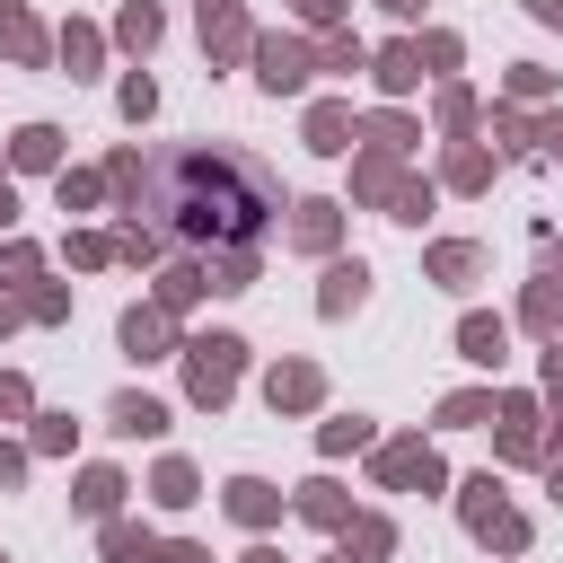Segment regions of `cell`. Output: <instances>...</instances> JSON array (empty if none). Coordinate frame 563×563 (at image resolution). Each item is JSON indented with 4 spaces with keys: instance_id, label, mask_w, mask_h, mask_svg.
I'll list each match as a JSON object with an SVG mask.
<instances>
[{
    "instance_id": "23",
    "label": "cell",
    "mask_w": 563,
    "mask_h": 563,
    "mask_svg": "<svg viewBox=\"0 0 563 563\" xmlns=\"http://www.w3.org/2000/svg\"><path fill=\"white\" fill-rule=\"evenodd\" d=\"M369 88H378V97H413V88H422V53H413V35H396V44L369 53Z\"/></svg>"
},
{
    "instance_id": "45",
    "label": "cell",
    "mask_w": 563,
    "mask_h": 563,
    "mask_svg": "<svg viewBox=\"0 0 563 563\" xmlns=\"http://www.w3.org/2000/svg\"><path fill=\"white\" fill-rule=\"evenodd\" d=\"M62 255H70V273H97V264H114L106 229H62Z\"/></svg>"
},
{
    "instance_id": "11",
    "label": "cell",
    "mask_w": 563,
    "mask_h": 563,
    "mask_svg": "<svg viewBox=\"0 0 563 563\" xmlns=\"http://www.w3.org/2000/svg\"><path fill=\"white\" fill-rule=\"evenodd\" d=\"M264 405H273V413H317V405H325V369L299 361V352L273 361V369H264Z\"/></svg>"
},
{
    "instance_id": "32",
    "label": "cell",
    "mask_w": 563,
    "mask_h": 563,
    "mask_svg": "<svg viewBox=\"0 0 563 563\" xmlns=\"http://www.w3.org/2000/svg\"><path fill=\"white\" fill-rule=\"evenodd\" d=\"M334 545H343L352 563H387V554H396V519H387V510H352Z\"/></svg>"
},
{
    "instance_id": "62",
    "label": "cell",
    "mask_w": 563,
    "mask_h": 563,
    "mask_svg": "<svg viewBox=\"0 0 563 563\" xmlns=\"http://www.w3.org/2000/svg\"><path fill=\"white\" fill-rule=\"evenodd\" d=\"M0 563H9V554H0Z\"/></svg>"
},
{
    "instance_id": "24",
    "label": "cell",
    "mask_w": 563,
    "mask_h": 563,
    "mask_svg": "<svg viewBox=\"0 0 563 563\" xmlns=\"http://www.w3.org/2000/svg\"><path fill=\"white\" fill-rule=\"evenodd\" d=\"M53 62H62L70 79H97V70H106V35H97L88 18H62V35H53Z\"/></svg>"
},
{
    "instance_id": "19",
    "label": "cell",
    "mask_w": 563,
    "mask_h": 563,
    "mask_svg": "<svg viewBox=\"0 0 563 563\" xmlns=\"http://www.w3.org/2000/svg\"><path fill=\"white\" fill-rule=\"evenodd\" d=\"M457 361L501 369V361H510V317H501V308H466V317H457Z\"/></svg>"
},
{
    "instance_id": "8",
    "label": "cell",
    "mask_w": 563,
    "mask_h": 563,
    "mask_svg": "<svg viewBox=\"0 0 563 563\" xmlns=\"http://www.w3.org/2000/svg\"><path fill=\"white\" fill-rule=\"evenodd\" d=\"M194 26H202V53H211V70H238V62H246V44H255V18H246V0H194Z\"/></svg>"
},
{
    "instance_id": "48",
    "label": "cell",
    "mask_w": 563,
    "mask_h": 563,
    "mask_svg": "<svg viewBox=\"0 0 563 563\" xmlns=\"http://www.w3.org/2000/svg\"><path fill=\"white\" fill-rule=\"evenodd\" d=\"M44 273V246L35 238H0V282H35Z\"/></svg>"
},
{
    "instance_id": "51",
    "label": "cell",
    "mask_w": 563,
    "mask_h": 563,
    "mask_svg": "<svg viewBox=\"0 0 563 563\" xmlns=\"http://www.w3.org/2000/svg\"><path fill=\"white\" fill-rule=\"evenodd\" d=\"M26 466H35V449H26V440H0V493H18Z\"/></svg>"
},
{
    "instance_id": "58",
    "label": "cell",
    "mask_w": 563,
    "mask_h": 563,
    "mask_svg": "<svg viewBox=\"0 0 563 563\" xmlns=\"http://www.w3.org/2000/svg\"><path fill=\"white\" fill-rule=\"evenodd\" d=\"M238 563H290V554H282V545H264V537H255V545H246V554H238Z\"/></svg>"
},
{
    "instance_id": "26",
    "label": "cell",
    "mask_w": 563,
    "mask_h": 563,
    "mask_svg": "<svg viewBox=\"0 0 563 563\" xmlns=\"http://www.w3.org/2000/svg\"><path fill=\"white\" fill-rule=\"evenodd\" d=\"M9 167L18 176H53L62 167V123H18L9 132Z\"/></svg>"
},
{
    "instance_id": "59",
    "label": "cell",
    "mask_w": 563,
    "mask_h": 563,
    "mask_svg": "<svg viewBox=\"0 0 563 563\" xmlns=\"http://www.w3.org/2000/svg\"><path fill=\"white\" fill-rule=\"evenodd\" d=\"M378 9H387V18H405V26L422 18V0H378Z\"/></svg>"
},
{
    "instance_id": "52",
    "label": "cell",
    "mask_w": 563,
    "mask_h": 563,
    "mask_svg": "<svg viewBox=\"0 0 563 563\" xmlns=\"http://www.w3.org/2000/svg\"><path fill=\"white\" fill-rule=\"evenodd\" d=\"M537 273L563 282V229H545V220H537Z\"/></svg>"
},
{
    "instance_id": "41",
    "label": "cell",
    "mask_w": 563,
    "mask_h": 563,
    "mask_svg": "<svg viewBox=\"0 0 563 563\" xmlns=\"http://www.w3.org/2000/svg\"><path fill=\"white\" fill-rule=\"evenodd\" d=\"M26 449H35V457H70V449H79V422L35 405V413H26Z\"/></svg>"
},
{
    "instance_id": "29",
    "label": "cell",
    "mask_w": 563,
    "mask_h": 563,
    "mask_svg": "<svg viewBox=\"0 0 563 563\" xmlns=\"http://www.w3.org/2000/svg\"><path fill=\"white\" fill-rule=\"evenodd\" d=\"M141 493H150L158 510H194V501H202V466H194V457H158Z\"/></svg>"
},
{
    "instance_id": "15",
    "label": "cell",
    "mask_w": 563,
    "mask_h": 563,
    "mask_svg": "<svg viewBox=\"0 0 563 563\" xmlns=\"http://www.w3.org/2000/svg\"><path fill=\"white\" fill-rule=\"evenodd\" d=\"M352 123H361V114H352V97H308L299 141H308L317 158H343V150H352Z\"/></svg>"
},
{
    "instance_id": "61",
    "label": "cell",
    "mask_w": 563,
    "mask_h": 563,
    "mask_svg": "<svg viewBox=\"0 0 563 563\" xmlns=\"http://www.w3.org/2000/svg\"><path fill=\"white\" fill-rule=\"evenodd\" d=\"M325 563H352V554H343V545H334V554H325Z\"/></svg>"
},
{
    "instance_id": "22",
    "label": "cell",
    "mask_w": 563,
    "mask_h": 563,
    "mask_svg": "<svg viewBox=\"0 0 563 563\" xmlns=\"http://www.w3.org/2000/svg\"><path fill=\"white\" fill-rule=\"evenodd\" d=\"M352 141H361V150H387V158H413V141H422V123H413L405 106H369V114L352 123Z\"/></svg>"
},
{
    "instance_id": "46",
    "label": "cell",
    "mask_w": 563,
    "mask_h": 563,
    "mask_svg": "<svg viewBox=\"0 0 563 563\" xmlns=\"http://www.w3.org/2000/svg\"><path fill=\"white\" fill-rule=\"evenodd\" d=\"M413 53H422V70H440V79H449V70L466 62V44H457L449 26H431V35H413Z\"/></svg>"
},
{
    "instance_id": "49",
    "label": "cell",
    "mask_w": 563,
    "mask_h": 563,
    "mask_svg": "<svg viewBox=\"0 0 563 563\" xmlns=\"http://www.w3.org/2000/svg\"><path fill=\"white\" fill-rule=\"evenodd\" d=\"M35 413V387H26V369H0V422H26Z\"/></svg>"
},
{
    "instance_id": "16",
    "label": "cell",
    "mask_w": 563,
    "mask_h": 563,
    "mask_svg": "<svg viewBox=\"0 0 563 563\" xmlns=\"http://www.w3.org/2000/svg\"><path fill=\"white\" fill-rule=\"evenodd\" d=\"M493 176H501V150H484V141H449L431 185H440V194H484Z\"/></svg>"
},
{
    "instance_id": "57",
    "label": "cell",
    "mask_w": 563,
    "mask_h": 563,
    "mask_svg": "<svg viewBox=\"0 0 563 563\" xmlns=\"http://www.w3.org/2000/svg\"><path fill=\"white\" fill-rule=\"evenodd\" d=\"M9 229H18V185L0 176V238H9Z\"/></svg>"
},
{
    "instance_id": "38",
    "label": "cell",
    "mask_w": 563,
    "mask_h": 563,
    "mask_svg": "<svg viewBox=\"0 0 563 563\" xmlns=\"http://www.w3.org/2000/svg\"><path fill=\"white\" fill-rule=\"evenodd\" d=\"M158 35H167V18H158V0H123V9H114V44H123V53H150Z\"/></svg>"
},
{
    "instance_id": "25",
    "label": "cell",
    "mask_w": 563,
    "mask_h": 563,
    "mask_svg": "<svg viewBox=\"0 0 563 563\" xmlns=\"http://www.w3.org/2000/svg\"><path fill=\"white\" fill-rule=\"evenodd\" d=\"M431 123H440V141H475V123H484V97H475L466 79H440V97H431Z\"/></svg>"
},
{
    "instance_id": "60",
    "label": "cell",
    "mask_w": 563,
    "mask_h": 563,
    "mask_svg": "<svg viewBox=\"0 0 563 563\" xmlns=\"http://www.w3.org/2000/svg\"><path fill=\"white\" fill-rule=\"evenodd\" d=\"M545 493H554V501H563V457H554V466H545Z\"/></svg>"
},
{
    "instance_id": "31",
    "label": "cell",
    "mask_w": 563,
    "mask_h": 563,
    "mask_svg": "<svg viewBox=\"0 0 563 563\" xmlns=\"http://www.w3.org/2000/svg\"><path fill=\"white\" fill-rule=\"evenodd\" d=\"M97 554H106V563H150V554H158V528L114 510V519H97Z\"/></svg>"
},
{
    "instance_id": "20",
    "label": "cell",
    "mask_w": 563,
    "mask_h": 563,
    "mask_svg": "<svg viewBox=\"0 0 563 563\" xmlns=\"http://www.w3.org/2000/svg\"><path fill=\"white\" fill-rule=\"evenodd\" d=\"M167 422H176V413H167V396H150V387H123V396L106 405V431H114V440H158Z\"/></svg>"
},
{
    "instance_id": "17",
    "label": "cell",
    "mask_w": 563,
    "mask_h": 563,
    "mask_svg": "<svg viewBox=\"0 0 563 563\" xmlns=\"http://www.w3.org/2000/svg\"><path fill=\"white\" fill-rule=\"evenodd\" d=\"M194 255H202L211 299H238V290H255V282H264V246H194Z\"/></svg>"
},
{
    "instance_id": "1",
    "label": "cell",
    "mask_w": 563,
    "mask_h": 563,
    "mask_svg": "<svg viewBox=\"0 0 563 563\" xmlns=\"http://www.w3.org/2000/svg\"><path fill=\"white\" fill-rule=\"evenodd\" d=\"M141 211L167 229V246H255L282 220V176L238 141H185L150 158Z\"/></svg>"
},
{
    "instance_id": "39",
    "label": "cell",
    "mask_w": 563,
    "mask_h": 563,
    "mask_svg": "<svg viewBox=\"0 0 563 563\" xmlns=\"http://www.w3.org/2000/svg\"><path fill=\"white\" fill-rule=\"evenodd\" d=\"M317 70H334V79H361V70H369V44H361L352 26H325V35H317Z\"/></svg>"
},
{
    "instance_id": "13",
    "label": "cell",
    "mask_w": 563,
    "mask_h": 563,
    "mask_svg": "<svg viewBox=\"0 0 563 563\" xmlns=\"http://www.w3.org/2000/svg\"><path fill=\"white\" fill-rule=\"evenodd\" d=\"M0 62H18V70H44L53 62V26L26 0H0Z\"/></svg>"
},
{
    "instance_id": "54",
    "label": "cell",
    "mask_w": 563,
    "mask_h": 563,
    "mask_svg": "<svg viewBox=\"0 0 563 563\" xmlns=\"http://www.w3.org/2000/svg\"><path fill=\"white\" fill-rule=\"evenodd\" d=\"M26 325V282H0V334Z\"/></svg>"
},
{
    "instance_id": "30",
    "label": "cell",
    "mask_w": 563,
    "mask_h": 563,
    "mask_svg": "<svg viewBox=\"0 0 563 563\" xmlns=\"http://www.w3.org/2000/svg\"><path fill=\"white\" fill-rule=\"evenodd\" d=\"M123 493H132V484H123V466H79L70 510H79V519H114V510H123Z\"/></svg>"
},
{
    "instance_id": "14",
    "label": "cell",
    "mask_w": 563,
    "mask_h": 563,
    "mask_svg": "<svg viewBox=\"0 0 563 563\" xmlns=\"http://www.w3.org/2000/svg\"><path fill=\"white\" fill-rule=\"evenodd\" d=\"M493 273V255L475 246V238H440V246H422V282H440V290H475Z\"/></svg>"
},
{
    "instance_id": "34",
    "label": "cell",
    "mask_w": 563,
    "mask_h": 563,
    "mask_svg": "<svg viewBox=\"0 0 563 563\" xmlns=\"http://www.w3.org/2000/svg\"><path fill=\"white\" fill-rule=\"evenodd\" d=\"M431 202H440V185H431L422 167H405V176H396V194H387L378 211H387L396 229H422V220H431Z\"/></svg>"
},
{
    "instance_id": "6",
    "label": "cell",
    "mask_w": 563,
    "mask_h": 563,
    "mask_svg": "<svg viewBox=\"0 0 563 563\" xmlns=\"http://www.w3.org/2000/svg\"><path fill=\"white\" fill-rule=\"evenodd\" d=\"M484 431H493V457L501 466H545V449H537V396L528 387H501Z\"/></svg>"
},
{
    "instance_id": "55",
    "label": "cell",
    "mask_w": 563,
    "mask_h": 563,
    "mask_svg": "<svg viewBox=\"0 0 563 563\" xmlns=\"http://www.w3.org/2000/svg\"><path fill=\"white\" fill-rule=\"evenodd\" d=\"M537 158H554V167H563V106H554V114H537Z\"/></svg>"
},
{
    "instance_id": "18",
    "label": "cell",
    "mask_w": 563,
    "mask_h": 563,
    "mask_svg": "<svg viewBox=\"0 0 563 563\" xmlns=\"http://www.w3.org/2000/svg\"><path fill=\"white\" fill-rule=\"evenodd\" d=\"M167 317H185V308H202L211 299V282H202V255L194 246H176V255H158V290H150Z\"/></svg>"
},
{
    "instance_id": "7",
    "label": "cell",
    "mask_w": 563,
    "mask_h": 563,
    "mask_svg": "<svg viewBox=\"0 0 563 563\" xmlns=\"http://www.w3.org/2000/svg\"><path fill=\"white\" fill-rule=\"evenodd\" d=\"M114 343H123V361H176V352H185V334H176V317H167L158 299H132V308L114 317Z\"/></svg>"
},
{
    "instance_id": "5",
    "label": "cell",
    "mask_w": 563,
    "mask_h": 563,
    "mask_svg": "<svg viewBox=\"0 0 563 563\" xmlns=\"http://www.w3.org/2000/svg\"><path fill=\"white\" fill-rule=\"evenodd\" d=\"M246 62H255V88H264V97H299V88L317 79V44L290 35V26H255Z\"/></svg>"
},
{
    "instance_id": "43",
    "label": "cell",
    "mask_w": 563,
    "mask_h": 563,
    "mask_svg": "<svg viewBox=\"0 0 563 563\" xmlns=\"http://www.w3.org/2000/svg\"><path fill=\"white\" fill-rule=\"evenodd\" d=\"M501 97H510V106H545V97H554V70H545V62H510V70H501Z\"/></svg>"
},
{
    "instance_id": "35",
    "label": "cell",
    "mask_w": 563,
    "mask_h": 563,
    "mask_svg": "<svg viewBox=\"0 0 563 563\" xmlns=\"http://www.w3.org/2000/svg\"><path fill=\"white\" fill-rule=\"evenodd\" d=\"M493 396H501V387H449V396L431 405V422H440V431H484V422H493Z\"/></svg>"
},
{
    "instance_id": "50",
    "label": "cell",
    "mask_w": 563,
    "mask_h": 563,
    "mask_svg": "<svg viewBox=\"0 0 563 563\" xmlns=\"http://www.w3.org/2000/svg\"><path fill=\"white\" fill-rule=\"evenodd\" d=\"M290 18L325 35V26H343V18H352V0H290Z\"/></svg>"
},
{
    "instance_id": "10",
    "label": "cell",
    "mask_w": 563,
    "mask_h": 563,
    "mask_svg": "<svg viewBox=\"0 0 563 563\" xmlns=\"http://www.w3.org/2000/svg\"><path fill=\"white\" fill-rule=\"evenodd\" d=\"M369 282H378V273H369L361 255H325V273H317V317H325V325L361 317V308H369Z\"/></svg>"
},
{
    "instance_id": "53",
    "label": "cell",
    "mask_w": 563,
    "mask_h": 563,
    "mask_svg": "<svg viewBox=\"0 0 563 563\" xmlns=\"http://www.w3.org/2000/svg\"><path fill=\"white\" fill-rule=\"evenodd\" d=\"M150 563H211V545H202V537H158Z\"/></svg>"
},
{
    "instance_id": "4",
    "label": "cell",
    "mask_w": 563,
    "mask_h": 563,
    "mask_svg": "<svg viewBox=\"0 0 563 563\" xmlns=\"http://www.w3.org/2000/svg\"><path fill=\"white\" fill-rule=\"evenodd\" d=\"M369 484L378 493H449V457L422 431H396V440H369Z\"/></svg>"
},
{
    "instance_id": "21",
    "label": "cell",
    "mask_w": 563,
    "mask_h": 563,
    "mask_svg": "<svg viewBox=\"0 0 563 563\" xmlns=\"http://www.w3.org/2000/svg\"><path fill=\"white\" fill-rule=\"evenodd\" d=\"M290 519H308V528L343 537V519H352V484H334V475H308V484L290 493Z\"/></svg>"
},
{
    "instance_id": "9",
    "label": "cell",
    "mask_w": 563,
    "mask_h": 563,
    "mask_svg": "<svg viewBox=\"0 0 563 563\" xmlns=\"http://www.w3.org/2000/svg\"><path fill=\"white\" fill-rule=\"evenodd\" d=\"M282 246H299V255H343V202L334 194H308V202H290V229H282Z\"/></svg>"
},
{
    "instance_id": "27",
    "label": "cell",
    "mask_w": 563,
    "mask_h": 563,
    "mask_svg": "<svg viewBox=\"0 0 563 563\" xmlns=\"http://www.w3.org/2000/svg\"><path fill=\"white\" fill-rule=\"evenodd\" d=\"M97 176H106V202H123V211H141V194H150V158H141L132 141H114Z\"/></svg>"
},
{
    "instance_id": "12",
    "label": "cell",
    "mask_w": 563,
    "mask_h": 563,
    "mask_svg": "<svg viewBox=\"0 0 563 563\" xmlns=\"http://www.w3.org/2000/svg\"><path fill=\"white\" fill-rule=\"evenodd\" d=\"M220 510H229L246 537H264V528L290 510V493H282V484H264V475H229V484H220Z\"/></svg>"
},
{
    "instance_id": "28",
    "label": "cell",
    "mask_w": 563,
    "mask_h": 563,
    "mask_svg": "<svg viewBox=\"0 0 563 563\" xmlns=\"http://www.w3.org/2000/svg\"><path fill=\"white\" fill-rule=\"evenodd\" d=\"M106 246H114V264H158V255H167V229H158L150 211H123V220L106 229Z\"/></svg>"
},
{
    "instance_id": "37",
    "label": "cell",
    "mask_w": 563,
    "mask_h": 563,
    "mask_svg": "<svg viewBox=\"0 0 563 563\" xmlns=\"http://www.w3.org/2000/svg\"><path fill=\"white\" fill-rule=\"evenodd\" d=\"M519 325L554 343V334H563V282H545V273H537V282L519 290Z\"/></svg>"
},
{
    "instance_id": "44",
    "label": "cell",
    "mask_w": 563,
    "mask_h": 563,
    "mask_svg": "<svg viewBox=\"0 0 563 563\" xmlns=\"http://www.w3.org/2000/svg\"><path fill=\"white\" fill-rule=\"evenodd\" d=\"M26 325H70V282H26Z\"/></svg>"
},
{
    "instance_id": "3",
    "label": "cell",
    "mask_w": 563,
    "mask_h": 563,
    "mask_svg": "<svg viewBox=\"0 0 563 563\" xmlns=\"http://www.w3.org/2000/svg\"><path fill=\"white\" fill-rule=\"evenodd\" d=\"M457 519H466V537H475L484 554H528V510L501 493V475H493V466L457 484Z\"/></svg>"
},
{
    "instance_id": "47",
    "label": "cell",
    "mask_w": 563,
    "mask_h": 563,
    "mask_svg": "<svg viewBox=\"0 0 563 563\" xmlns=\"http://www.w3.org/2000/svg\"><path fill=\"white\" fill-rule=\"evenodd\" d=\"M114 106H123V123H150V114H158V79H150V70H132V79L114 88Z\"/></svg>"
},
{
    "instance_id": "56",
    "label": "cell",
    "mask_w": 563,
    "mask_h": 563,
    "mask_svg": "<svg viewBox=\"0 0 563 563\" xmlns=\"http://www.w3.org/2000/svg\"><path fill=\"white\" fill-rule=\"evenodd\" d=\"M519 9H528L537 26H554V35H563V0H519Z\"/></svg>"
},
{
    "instance_id": "36",
    "label": "cell",
    "mask_w": 563,
    "mask_h": 563,
    "mask_svg": "<svg viewBox=\"0 0 563 563\" xmlns=\"http://www.w3.org/2000/svg\"><path fill=\"white\" fill-rule=\"evenodd\" d=\"M493 141H501V158H537V114L528 106H510V97H493Z\"/></svg>"
},
{
    "instance_id": "40",
    "label": "cell",
    "mask_w": 563,
    "mask_h": 563,
    "mask_svg": "<svg viewBox=\"0 0 563 563\" xmlns=\"http://www.w3.org/2000/svg\"><path fill=\"white\" fill-rule=\"evenodd\" d=\"M53 202L79 220V211H97V202H106V176H97V167H53Z\"/></svg>"
},
{
    "instance_id": "2",
    "label": "cell",
    "mask_w": 563,
    "mask_h": 563,
    "mask_svg": "<svg viewBox=\"0 0 563 563\" xmlns=\"http://www.w3.org/2000/svg\"><path fill=\"white\" fill-rule=\"evenodd\" d=\"M185 405L194 413H220L229 396H238V378H246V334H229V325H211V334H185Z\"/></svg>"
},
{
    "instance_id": "33",
    "label": "cell",
    "mask_w": 563,
    "mask_h": 563,
    "mask_svg": "<svg viewBox=\"0 0 563 563\" xmlns=\"http://www.w3.org/2000/svg\"><path fill=\"white\" fill-rule=\"evenodd\" d=\"M396 176H405V158H387V150H352V202H387L396 194Z\"/></svg>"
},
{
    "instance_id": "42",
    "label": "cell",
    "mask_w": 563,
    "mask_h": 563,
    "mask_svg": "<svg viewBox=\"0 0 563 563\" xmlns=\"http://www.w3.org/2000/svg\"><path fill=\"white\" fill-rule=\"evenodd\" d=\"M369 440H378L369 413H334V422H317V457H352V449H369Z\"/></svg>"
}]
</instances>
